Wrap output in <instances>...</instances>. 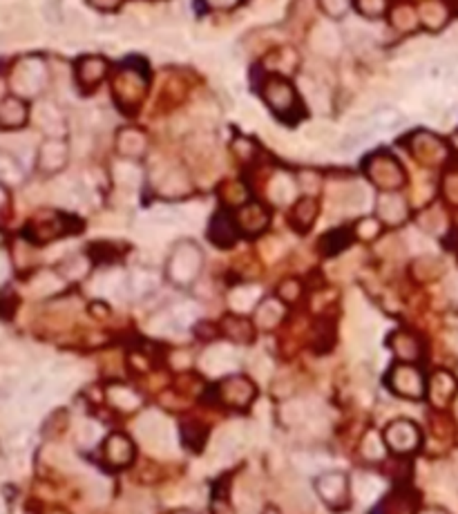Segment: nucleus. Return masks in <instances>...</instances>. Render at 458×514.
Instances as JSON below:
<instances>
[{
    "label": "nucleus",
    "instance_id": "1",
    "mask_svg": "<svg viewBox=\"0 0 458 514\" xmlns=\"http://www.w3.org/2000/svg\"><path fill=\"white\" fill-rule=\"evenodd\" d=\"M202 266H204L202 248L186 239V241H179V244L175 246L170 257H168L166 271H168V277H170L175 284L186 286V284H191V282L197 280Z\"/></svg>",
    "mask_w": 458,
    "mask_h": 514
},
{
    "label": "nucleus",
    "instance_id": "2",
    "mask_svg": "<svg viewBox=\"0 0 458 514\" xmlns=\"http://www.w3.org/2000/svg\"><path fill=\"white\" fill-rule=\"evenodd\" d=\"M385 445L396 456H409L421 447L423 443V431L409 418H396L382 431Z\"/></svg>",
    "mask_w": 458,
    "mask_h": 514
},
{
    "label": "nucleus",
    "instance_id": "3",
    "mask_svg": "<svg viewBox=\"0 0 458 514\" xmlns=\"http://www.w3.org/2000/svg\"><path fill=\"white\" fill-rule=\"evenodd\" d=\"M389 387L396 396L421 400L427 394V380L423 371L412 362H398L389 371Z\"/></svg>",
    "mask_w": 458,
    "mask_h": 514
},
{
    "label": "nucleus",
    "instance_id": "4",
    "mask_svg": "<svg viewBox=\"0 0 458 514\" xmlns=\"http://www.w3.org/2000/svg\"><path fill=\"white\" fill-rule=\"evenodd\" d=\"M255 394H257L255 382L246 376L228 374L219 380V385H217L219 400H222L226 407H233V409H248L253 405Z\"/></svg>",
    "mask_w": 458,
    "mask_h": 514
},
{
    "label": "nucleus",
    "instance_id": "5",
    "mask_svg": "<svg viewBox=\"0 0 458 514\" xmlns=\"http://www.w3.org/2000/svg\"><path fill=\"white\" fill-rule=\"evenodd\" d=\"M315 492L322 499L324 506L333 510H342L349 506V495H351V483L342 472H322L315 479Z\"/></svg>",
    "mask_w": 458,
    "mask_h": 514
},
{
    "label": "nucleus",
    "instance_id": "6",
    "mask_svg": "<svg viewBox=\"0 0 458 514\" xmlns=\"http://www.w3.org/2000/svg\"><path fill=\"white\" fill-rule=\"evenodd\" d=\"M367 175H369V179L382 193H394V190H398L405 184L403 168L398 166V161L385 155H378L367 164Z\"/></svg>",
    "mask_w": 458,
    "mask_h": 514
},
{
    "label": "nucleus",
    "instance_id": "7",
    "mask_svg": "<svg viewBox=\"0 0 458 514\" xmlns=\"http://www.w3.org/2000/svg\"><path fill=\"white\" fill-rule=\"evenodd\" d=\"M134 456H136V447L127 434L112 431V434L103 440V459L109 468H114V470L130 468Z\"/></svg>",
    "mask_w": 458,
    "mask_h": 514
},
{
    "label": "nucleus",
    "instance_id": "8",
    "mask_svg": "<svg viewBox=\"0 0 458 514\" xmlns=\"http://www.w3.org/2000/svg\"><path fill=\"white\" fill-rule=\"evenodd\" d=\"M136 427H139V436H141L146 445H150L155 449L170 447L173 431H170V427H168V422L159 414H143V418L139 420Z\"/></svg>",
    "mask_w": 458,
    "mask_h": 514
},
{
    "label": "nucleus",
    "instance_id": "9",
    "mask_svg": "<svg viewBox=\"0 0 458 514\" xmlns=\"http://www.w3.org/2000/svg\"><path fill=\"white\" fill-rule=\"evenodd\" d=\"M456 391H458V382L450 371H443V369L436 371L430 378V382H427V394H430L432 405L438 409L450 405L456 396Z\"/></svg>",
    "mask_w": 458,
    "mask_h": 514
},
{
    "label": "nucleus",
    "instance_id": "10",
    "mask_svg": "<svg viewBox=\"0 0 458 514\" xmlns=\"http://www.w3.org/2000/svg\"><path fill=\"white\" fill-rule=\"evenodd\" d=\"M376 213L385 224L398 226L407 219V201L398 193H382L376 201Z\"/></svg>",
    "mask_w": 458,
    "mask_h": 514
},
{
    "label": "nucleus",
    "instance_id": "11",
    "mask_svg": "<svg viewBox=\"0 0 458 514\" xmlns=\"http://www.w3.org/2000/svg\"><path fill=\"white\" fill-rule=\"evenodd\" d=\"M391 345V351L394 356L398 358V362H418L423 356V345L421 340H418L414 334H409V331H396V334L391 336L389 340Z\"/></svg>",
    "mask_w": 458,
    "mask_h": 514
},
{
    "label": "nucleus",
    "instance_id": "12",
    "mask_svg": "<svg viewBox=\"0 0 458 514\" xmlns=\"http://www.w3.org/2000/svg\"><path fill=\"white\" fill-rule=\"evenodd\" d=\"M237 362V354L226 345L211 347L202 358V367L206 374H228Z\"/></svg>",
    "mask_w": 458,
    "mask_h": 514
},
{
    "label": "nucleus",
    "instance_id": "13",
    "mask_svg": "<svg viewBox=\"0 0 458 514\" xmlns=\"http://www.w3.org/2000/svg\"><path fill=\"white\" fill-rule=\"evenodd\" d=\"M268 210L260 204H246L240 208V213H237L235 221L237 226H240V230H244V233H262V230L268 226Z\"/></svg>",
    "mask_w": 458,
    "mask_h": 514
},
{
    "label": "nucleus",
    "instance_id": "14",
    "mask_svg": "<svg viewBox=\"0 0 458 514\" xmlns=\"http://www.w3.org/2000/svg\"><path fill=\"white\" fill-rule=\"evenodd\" d=\"M67 164V146L58 139H49L41 146V153H38V166H41L45 173H58L63 166Z\"/></svg>",
    "mask_w": 458,
    "mask_h": 514
},
{
    "label": "nucleus",
    "instance_id": "15",
    "mask_svg": "<svg viewBox=\"0 0 458 514\" xmlns=\"http://www.w3.org/2000/svg\"><path fill=\"white\" fill-rule=\"evenodd\" d=\"M418 506V499L409 490H396L389 497L380 501L373 514H414Z\"/></svg>",
    "mask_w": 458,
    "mask_h": 514
},
{
    "label": "nucleus",
    "instance_id": "16",
    "mask_svg": "<svg viewBox=\"0 0 458 514\" xmlns=\"http://www.w3.org/2000/svg\"><path fill=\"white\" fill-rule=\"evenodd\" d=\"M266 103L271 105L275 112H286L295 105V89L286 80L275 78L266 85Z\"/></svg>",
    "mask_w": 458,
    "mask_h": 514
},
{
    "label": "nucleus",
    "instance_id": "17",
    "mask_svg": "<svg viewBox=\"0 0 458 514\" xmlns=\"http://www.w3.org/2000/svg\"><path fill=\"white\" fill-rule=\"evenodd\" d=\"M107 402L114 409L123 411V414H130V411H136L141 407V396L136 394L134 389H130L127 385H121V382H114V385L107 387Z\"/></svg>",
    "mask_w": 458,
    "mask_h": 514
},
{
    "label": "nucleus",
    "instance_id": "18",
    "mask_svg": "<svg viewBox=\"0 0 458 514\" xmlns=\"http://www.w3.org/2000/svg\"><path fill=\"white\" fill-rule=\"evenodd\" d=\"M222 334L228 340L240 342V345H248V342H253V338H255L253 325L246 318H242V316H228V318H224V322H222Z\"/></svg>",
    "mask_w": 458,
    "mask_h": 514
},
{
    "label": "nucleus",
    "instance_id": "19",
    "mask_svg": "<svg viewBox=\"0 0 458 514\" xmlns=\"http://www.w3.org/2000/svg\"><path fill=\"white\" fill-rule=\"evenodd\" d=\"M237 221L233 217H228L226 213H219L215 219H213V226H211V239L215 241L217 246H233L235 239H237Z\"/></svg>",
    "mask_w": 458,
    "mask_h": 514
},
{
    "label": "nucleus",
    "instance_id": "20",
    "mask_svg": "<svg viewBox=\"0 0 458 514\" xmlns=\"http://www.w3.org/2000/svg\"><path fill=\"white\" fill-rule=\"evenodd\" d=\"M116 146H118V153H121V155L139 157V155L146 153L148 141H146L143 132H139V130H134V128H127V130H121V132H118Z\"/></svg>",
    "mask_w": 458,
    "mask_h": 514
},
{
    "label": "nucleus",
    "instance_id": "21",
    "mask_svg": "<svg viewBox=\"0 0 458 514\" xmlns=\"http://www.w3.org/2000/svg\"><path fill=\"white\" fill-rule=\"evenodd\" d=\"M315 217H317V204H315V199H311V197L300 199L291 210V224L297 230H308L313 226Z\"/></svg>",
    "mask_w": 458,
    "mask_h": 514
},
{
    "label": "nucleus",
    "instance_id": "22",
    "mask_svg": "<svg viewBox=\"0 0 458 514\" xmlns=\"http://www.w3.org/2000/svg\"><path fill=\"white\" fill-rule=\"evenodd\" d=\"M179 436H182V443L188 449L197 452V449H202L206 445L208 429L197 420H184L182 427H179Z\"/></svg>",
    "mask_w": 458,
    "mask_h": 514
},
{
    "label": "nucleus",
    "instance_id": "23",
    "mask_svg": "<svg viewBox=\"0 0 458 514\" xmlns=\"http://www.w3.org/2000/svg\"><path fill=\"white\" fill-rule=\"evenodd\" d=\"M0 119H3V126L5 128H18L25 123L27 119V108L21 98H14V96H7L3 101V105H0Z\"/></svg>",
    "mask_w": 458,
    "mask_h": 514
},
{
    "label": "nucleus",
    "instance_id": "24",
    "mask_svg": "<svg viewBox=\"0 0 458 514\" xmlns=\"http://www.w3.org/2000/svg\"><path fill=\"white\" fill-rule=\"evenodd\" d=\"M284 318V307L277 300H266L262 302L255 311V322L262 329H275Z\"/></svg>",
    "mask_w": 458,
    "mask_h": 514
},
{
    "label": "nucleus",
    "instance_id": "25",
    "mask_svg": "<svg viewBox=\"0 0 458 514\" xmlns=\"http://www.w3.org/2000/svg\"><path fill=\"white\" fill-rule=\"evenodd\" d=\"M423 139L416 144V153L423 161H430V164H441L445 159V146L438 139H434L432 135H421Z\"/></svg>",
    "mask_w": 458,
    "mask_h": 514
},
{
    "label": "nucleus",
    "instance_id": "26",
    "mask_svg": "<svg viewBox=\"0 0 458 514\" xmlns=\"http://www.w3.org/2000/svg\"><path fill=\"white\" fill-rule=\"evenodd\" d=\"M353 492H355V497L360 503H371L378 499V495H380V481L371 474H358Z\"/></svg>",
    "mask_w": 458,
    "mask_h": 514
},
{
    "label": "nucleus",
    "instance_id": "27",
    "mask_svg": "<svg viewBox=\"0 0 458 514\" xmlns=\"http://www.w3.org/2000/svg\"><path fill=\"white\" fill-rule=\"evenodd\" d=\"M313 45L315 49H320L322 54L333 56L337 54V47H340V36L333 27H317V32L313 34Z\"/></svg>",
    "mask_w": 458,
    "mask_h": 514
},
{
    "label": "nucleus",
    "instance_id": "28",
    "mask_svg": "<svg viewBox=\"0 0 458 514\" xmlns=\"http://www.w3.org/2000/svg\"><path fill=\"white\" fill-rule=\"evenodd\" d=\"M103 76H105L103 58L92 56V58H83L81 63H78V78H81L83 83H98Z\"/></svg>",
    "mask_w": 458,
    "mask_h": 514
},
{
    "label": "nucleus",
    "instance_id": "29",
    "mask_svg": "<svg viewBox=\"0 0 458 514\" xmlns=\"http://www.w3.org/2000/svg\"><path fill=\"white\" fill-rule=\"evenodd\" d=\"M257 300H260V289L257 286H240L231 293V307L244 314V311H251L257 305Z\"/></svg>",
    "mask_w": 458,
    "mask_h": 514
},
{
    "label": "nucleus",
    "instance_id": "30",
    "mask_svg": "<svg viewBox=\"0 0 458 514\" xmlns=\"http://www.w3.org/2000/svg\"><path fill=\"white\" fill-rule=\"evenodd\" d=\"M385 438L378 436L376 431H367L364 438L360 440V456L367 461H380L385 456Z\"/></svg>",
    "mask_w": 458,
    "mask_h": 514
},
{
    "label": "nucleus",
    "instance_id": "31",
    "mask_svg": "<svg viewBox=\"0 0 458 514\" xmlns=\"http://www.w3.org/2000/svg\"><path fill=\"white\" fill-rule=\"evenodd\" d=\"M98 438H101V429H98V425L92 420L78 422L74 429V440H76V445H81V447H92L94 443H98Z\"/></svg>",
    "mask_w": 458,
    "mask_h": 514
},
{
    "label": "nucleus",
    "instance_id": "32",
    "mask_svg": "<svg viewBox=\"0 0 458 514\" xmlns=\"http://www.w3.org/2000/svg\"><path fill=\"white\" fill-rule=\"evenodd\" d=\"M421 18H423V23H425L427 27L438 29V27H443V25H445V20H447V9H445L441 3H436V0H432V3H425V5H423V9H421Z\"/></svg>",
    "mask_w": 458,
    "mask_h": 514
},
{
    "label": "nucleus",
    "instance_id": "33",
    "mask_svg": "<svg viewBox=\"0 0 458 514\" xmlns=\"http://www.w3.org/2000/svg\"><path fill=\"white\" fill-rule=\"evenodd\" d=\"M242 447V438L237 431H226V434L219 436V443H217V456L219 459H233L237 452Z\"/></svg>",
    "mask_w": 458,
    "mask_h": 514
},
{
    "label": "nucleus",
    "instance_id": "34",
    "mask_svg": "<svg viewBox=\"0 0 458 514\" xmlns=\"http://www.w3.org/2000/svg\"><path fill=\"white\" fill-rule=\"evenodd\" d=\"M87 268H89L87 259H85L83 255H74V257L65 259L58 271H61V275H63L65 280H81V277H85Z\"/></svg>",
    "mask_w": 458,
    "mask_h": 514
},
{
    "label": "nucleus",
    "instance_id": "35",
    "mask_svg": "<svg viewBox=\"0 0 458 514\" xmlns=\"http://www.w3.org/2000/svg\"><path fill=\"white\" fill-rule=\"evenodd\" d=\"M65 27L72 32V36H78V38L89 34V20L81 9H69L65 14Z\"/></svg>",
    "mask_w": 458,
    "mask_h": 514
},
{
    "label": "nucleus",
    "instance_id": "36",
    "mask_svg": "<svg viewBox=\"0 0 458 514\" xmlns=\"http://www.w3.org/2000/svg\"><path fill=\"white\" fill-rule=\"evenodd\" d=\"M304 137L308 139V141H315V144H324V146H328V144H333V139H335V130L333 128H328V126H311L304 132Z\"/></svg>",
    "mask_w": 458,
    "mask_h": 514
},
{
    "label": "nucleus",
    "instance_id": "37",
    "mask_svg": "<svg viewBox=\"0 0 458 514\" xmlns=\"http://www.w3.org/2000/svg\"><path fill=\"white\" fill-rule=\"evenodd\" d=\"M271 197L277 201V204H284L293 197V186L286 177H277L271 184Z\"/></svg>",
    "mask_w": 458,
    "mask_h": 514
},
{
    "label": "nucleus",
    "instance_id": "38",
    "mask_svg": "<svg viewBox=\"0 0 458 514\" xmlns=\"http://www.w3.org/2000/svg\"><path fill=\"white\" fill-rule=\"evenodd\" d=\"M367 201V193L360 188V186H351L349 190L344 193L342 197V204L349 208V210H355V208H362Z\"/></svg>",
    "mask_w": 458,
    "mask_h": 514
},
{
    "label": "nucleus",
    "instance_id": "39",
    "mask_svg": "<svg viewBox=\"0 0 458 514\" xmlns=\"http://www.w3.org/2000/svg\"><path fill=\"white\" fill-rule=\"evenodd\" d=\"M116 179H118V184L125 186V188L136 186L139 184V170L130 164H125V166L121 164V166H116Z\"/></svg>",
    "mask_w": 458,
    "mask_h": 514
},
{
    "label": "nucleus",
    "instance_id": "40",
    "mask_svg": "<svg viewBox=\"0 0 458 514\" xmlns=\"http://www.w3.org/2000/svg\"><path fill=\"white\" fill-rule=\"evenodd\" d=\"M355 3L364 16H380L387 7V0H355Z\"/></svg>",
    "mask_w": 458,
    "mask_h": 514
},
{
    "label": "nucleus",
    "instance_id": "41",
    "mask_svg": "<svg viewBox=\"0 0 458 514\" xmlns=\"http://www.w3.org/2000/svg\"><path fill=\"white\" fill-rule=\"evenodd\" d=\"M369 130H360V132H351V135H346L342 141H340V150H353V148H358V146H362L367 139H369Z\"/></svg>",
    "mask_w": 458,
    "mask_h": 514
},
{
    "label": "nucleus",
    "instance_id": "42",
    "mask_svg": "<svg viewBox=\"0 0 458 514\" xmlns=\"http://www.w3.org/2000/svg\"><path fill=\"white\" fill-rule=\"evenodd\" d=\"M416 23V16H414V9L409 7H400L398 12L394 14V25L400 27V29H412Z\"/></svg>",
    "mask_w": 458,
    "mask_h": 514
},
{
    "label": "nucleus",
    "instance_id": "43",
    "mask_svg": "<svg viewBox=\"0 0 458 514\" xmlns=\"http://www.w3.org/2000/svg\"><path fill=\"white\" fill-rule=\"evenodd\" d=\"M155 43L157 45H161V47H166V49H184V40H182V36L179 34H175V32H161L157 38H155Z\"/></svg>",
    "mask_w": 458,
    "mask_h": 514
},
{
    "label": "nucleus",
    "instance_id": "44",
    "mask_svg": "<svg viewBox=\"0 0 458 514\" xmlns=\"http://www.w3.org/2000/svg\"><path fill=\"white\" fill-rule=\"evenodd\" d=\"M378 230H380V224H378V219H373V217H367V219L360 221V224H358V235L364 237V239L376 237Z\"/></svg>",
    "mask_w": 458,
    "mask_h": 514
},
{
    "label": "nucleus",
    "instance_id": "45",
    "mask_svg": "<svg viewBox=\"0 0 458 514\" xmlns=\"http://www.w3.org/2000/svg\"><path fill=\"white\" fill-rule=\"evenodd\" d=\"M320 3L328 16H342L349 9V0H320Z\"/></svg>",
    "mask_w": 458,
    "mask_h": 514
},
{
    "label": "nucleus",
    "instance_id": "46",
    "mask_svg": "<svg viewBox=\"0 0 458 514\" xmlns=\"http://www.w3.org/2000/svg\"><path fill=\"white\" fill-rule=\"evenodd\" d=\"M280 295L286 302H295L297 298H300V284H297L295 280H286L284 284L280 286Z\"/></svg>",
    "mask_w": 458,
    "mask_h": 514
},
{
    "label": "nucleus",
    "instance_id": "47",
    "mask_svg": "<svg viewBox=\"0 0 458 514\" xmlns=\"http://www.w3.org/2000/svg\"><path fill=\"white\" fill-rule=\"evenodd\" d=\"M445 195L450 201L458 204V175H450L445 181Z\"/></svg>",
    "mask_w": 458,
    "mask_h": 514
},
{
    "label": "nucleus",
    "instance_id": "48",
    "mask_svg": "<svg viewBox=\"0 0 458 514\" xmlns=\"http://www.w3.org/2000/svg\"><path fill=\"white\" fill-rule=\"evenodd\" d=\"M45 18L49 23H58L61 20V14H58V3H47L45 5Z\"/></svg>",
    "mask_w": 458,
    "mask_h": 514
},
{
    "label": "nucleus",
    "instance_id": "49",
    "mask_svg": "<svg viewBox=\"0 0 458 514\" xmlns=\"http://www.w3.org/2000/svg\"><path fill=\"white\" fill-rule=\"evenodd\" d=\"M206 3L215 9H231L233 5H237V0H206Z\"/></svg>",
    "mask_w": 458,
    "mask_h": 514
},
{
    "label": "nucleus",
    "instance_id": "50",
    "mask_svg": "<svg viewBox=\"0 0 458 514\" xmlns=\"http://www.w3.org/2000/svg\"><path fill=\"white\" fill-rule=\"evenodd\" d=\"M94 7H98V9H112V7H116L121 0H89Z\"/></svg>",
    "mask_w": 458,
    "mask_h": 514
},
{
    "label": "nucleus",
    "instance_id": "51",
    "mask_svg": "<svg viewBox=\"0 0 458 514\" xmlns=\"http://www.w3.org/2000/svg\"><path fill=\"white\" fill-rule=\"evenodd\" d=\"M421 514H447V512L441 510V508H427V510H423Z\"/></svg>",
    "mask_w": 458,
    "mask_h": 514
},
{
    "label": "nucleus",
    "instance_id": "52",
    "mask_svg": "<svg viewBox=\"0 0 458 514\" xmlns=\"http://www.w3.org/2000/svg\"><path fill=\"white\" fill-rule=\"evenodd\" d=\"M452 347L458 351V331H454V334H452Z\"/></svg>",
    "mask_w": 458,
    "mask_h": 514
},
{
    "label": "nucleus",
    "instance_id": "53",
    "mask_svg": "<svg viewBox=\"0 0 458 514\" xmlns=\"http://www.w3.org/2000/svg\"><path fill=\"white\" fill-rule=\"evenodd\" d=\"M47 514H69V512H65V510H61V508H54V510H49Z\"/></svg>",
    "mask_w": 458,
    "mask_h": 514
},
{
    "label": "nucleus",
    "instance_id": "54",
    "mask_svg": "<svg viewBox=\"0 0 458 514\" xmlns=\"http://www.w3.org/2000/svg\"><path fill=\"white\" fill-rule=\"evenodd\" d=\"M166 514H193V512H188V510H170V512H166Z\"/></svg>",
    "mask_w": 458,
    "mask_h": 514
}]
</instances>
